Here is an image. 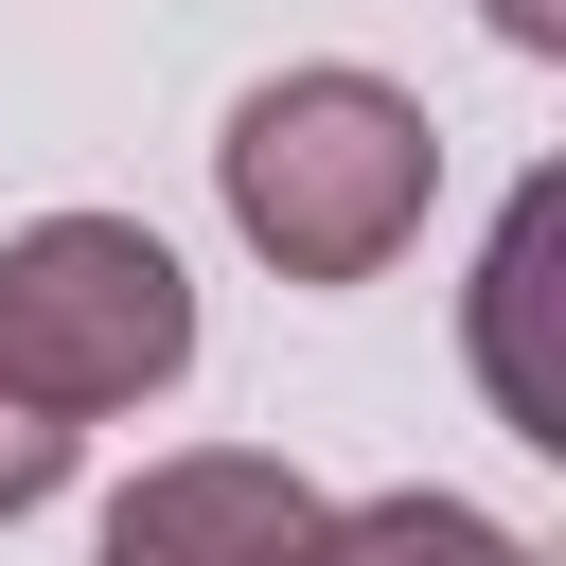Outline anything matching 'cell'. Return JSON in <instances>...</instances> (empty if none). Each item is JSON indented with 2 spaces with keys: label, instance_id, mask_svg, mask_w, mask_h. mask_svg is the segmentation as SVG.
<instances>
[{
  "label": "cell",
  "instance_id": "1",
  "mask_svg": "<svg viewBox=\"0 0 566 566\" xmlns=\"http://www.w3.org/2000/svg\"><path fill=\"white\" fill-rule=\"evenodd\" d=\"M212 177H230V230H248L283 283H371V265L424 230V195H442V124H424L389 71H265V88L230 106Z\"/></svg>",
  "mask_w": 566,
  "mask_h": 566
},
{
  "label": "cell",
  "instance_id": "2",
  "mask_svg": "<svg viewBox=\"0 0 566 566\" xmlns=\"http://www.w3.org/2000/svg\"><path fill=\"white\" fill-rule=\"evenodd\" d=\"M0 371L53 424H124L195 371V283L142 212H35L0 230Z\"/></svg>",
  "mask_w": 566,
  "mask_h": 566
},
{
  "label": "cell",
  "instance_id": "3",
  "mask_svg": "<svg viewBox=\"0 0 566 566\" xmlns=\"http://www.w3.org/2000/svg\"><path fill=\"white\" fill-rule=\"evenodd\" d=\"M318 495L248 442H195V460H142L106 495V566H318Z\"/></svg>",
  "mask_w": 566,
  "mask_h": 566
},
{
  "label": "cell",
  "instance_id": "4",
  "mask_svg": "<svg viewBox=\"0 0 566 566\" xmlns=\"http://www.w3.org/2000/svg\"><path fill=\"white\" fill-rule=\"evenodd\" d=\"M318 566H531L478 495H371V513H336L318 531Z\"/></svg>",
  "mask_w": 566,
  "mask_h": 566
},
{
  "label": "cell",
  "instance_id": "5",
  "mask_svg": "<svg viewBox=\"0 0 566 566\" xmlns=\"http://www.w3.org/2000/svg\"><path fill=\"white\" fill-rule=\"evenodd\" d=\"M71 442H88V424H53V407H35L18 371H0V531H18V513H35L53 478H71Z\"/></svg>",
  "mask_w": 566,
  "mask_h": 566
},
{
  "label": "cell",
  "instance_id": "6",
  "mask_svg": "<svg viewBox=\"0 0 566 566\" xmlns=\"http://www.w3.org/2000/svg\"><path fill=\"white\" fill-rule=\"evenodd\" d=\"M495 35L513 53H566V0H495Z\"/></svg>",
  "mask_w": 566,
  "mask_h": 566
}]
</instances>
